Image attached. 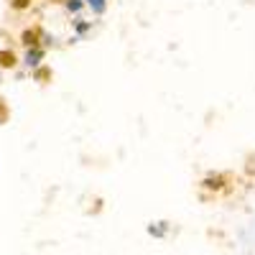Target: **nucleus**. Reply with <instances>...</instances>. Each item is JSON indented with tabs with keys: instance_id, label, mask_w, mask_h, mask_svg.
I'll return each instance as SVG.
<instances>
[{
	"instance_id": "nucleus-9",
	"label": "nucleus",
	"mask_w": 255,
	"mask_h": 255,
	"mask_svg": "<svg viewBox=\"0 0 255 255\" xmlns=\"http://www.w3.org/2000/svg\"><path fill=\"white\" fill-rule=\"evenodd\" d=\"M84 5L92 8L95 15H102L105 10H108V0H84Z\"/></svg>"
},
{
	"instance_id": "nucleus-8",
	"label": "nucleus",
	"mask_w": 255,
	"mask_h": 255,
	"mask_svg": "<svg viewBox=\"0 0 255 255\" xmlns=\"http://www.w3.org/2000/svg\"><path fill=\"white\" fill-rule=\"evenodd\" d=\"M61 3H64V8H67V13H72V15H79L84 8H87L84 0H61Z\"/></svg>"
},
{
	"instance_id": "nucleus-6",
	"label": "nucleus",
	"mask_w": 255,
	"mask_h": 255,
	"mask_svg": "<svg viewBox=\"0 0 255 255\" xmlns=\"http://www.w3.org/2000/svg\"><path fill=\"white\" fill-rule=\"evenodd\" d=\"M18 67V56L13 49H0V69H15Z\"/></svg>"
},
{
	"instance_id": "nucleus-11",
	"label": "nucleus",
	"mask_w": 255,
	"mask_h": 255,
	"mask_svg": "<svg viewBox=\"0 0 255 255\" xmlns=\"http://www.w3.org/2000/svg\"><path fill=\"white\" fill-rule=\"evenodd\" d=\"M10 120V105L5 102V97H0V125H5Z\"/></svg>"
},
{
	"instance_id": "nucleus-2",
	"label": "nucleus",
	"mask_w": 255,
	"mask_h": 255,
	"mask_svg": "<svg viewBox=\"0 0 255 255\" xmlns=\"http://www.w3.org/2000/svg\"><path fill=\"white\" fill-rule=\"evenodd\" d=\"M41 38H44V28L41 26H28V28L20 31V46H26V49L41 46Z\"/></svg>"
},
{
	"instance_id": "nucleus-5",
	"label": "nucleus",
	"mask_w": 255,
	"mask_h": 255,
	"mask_svg": "<svg viewBox=\"0 0 255 255\" xmlns=\"http://www.w3.org/2000/svg\"><path fill=\"white\" fill-rule=\"evenodd\" d=\"M31 77H33V82H38V84H49V82L54 79V72L46 67V64H38L36 69H31Z\"/></svg>"
},
{
	"instance_id": "nucleus-7",
	"label": "nucleus",
	"mask_w": 255,
	"mask_h": 255,
	"mask_svg": "<svg viewBox=\"0 0 255 255\" xmlns=\"http://www.w3.org/2000/svg\"><path fill=\"white\" fill-rule=\"evenodd\" d=\"M90 31H92V20H84V18L77 15V20H74V33H77V38L87 36Z\"/></svg>"
},
{
	"instance_id": "nucleus-10",
	"label": "nucleus",
	"mask_w": 255,
	"mask_h": 255,
	"mask_svg": "<svg viewBox=\"0 0 255 255\" xmlns=\"http://www.w3.org/2000/svg\"><path fill=\"white\" fill-rule=\"evenodd\" d=\"M33 3H36V0H8V5H10L15 13H23V10H28Z\"/></svg>"
},
{
	"instance_id": "nucleus-3",
	"label": "nucleus",
	"mask_w": 255,
	"mask_h": 255,
	"mask_svg": "<svg viewBox=\"0 0 255 255\" xmlns=\"http://www.w3.org/2000/svg\"><path fill=\"white\" fill-rule=\"evenodd\" d=\"M44 56H46V49L44 46H31V49H26L23 64H26L28 69H36L38 64H44Z\"/></svg>"
},
{
	"instance_id": "nucleus-12",
	"label": "nucleus",
	"mask_w": 255,
	"mask_h": 255,
	"mask_svg": "<svg viewBox=\"0 0 255 255\" xmlns=\"http://www.w3.org/2000/svg\"><path fill=\"white\" fill-rule=\"evenodd\" d=\"M59 3H61V0H59Z\"/></svg>"
},
{
	"instance_id": "nucleus-1",
	"label": "nucleus",
	"mask_w": 255,
	"mask_h": 255,
	"mask_svg": "<svg viewBox=\"0 0 255 255\" xmlns=\"http://www.w3.org/2000/svg\"><path fill=\"white\" fill-rule=\"evenodd\" d=\"M227 184H230V176L222 174V171H209V174L199 181V186H202L204 191H215V194H217V191H222Z\"/></svg>"
},
{
	"instance_id": "nucleus-4",
	"label": "nucleus",
	"mask_w": 255,
	"mask_h": 255,
	"mask_svg": "<svg viewBox=\"0 0 255 255\" xmlns=\"http://www.w3.org/2000/svg\"><path fill=\"white\" fill-rule=\"evenodd\" d=\"M145 232L151 238H156V240H166L168 238V232H171V222H166V220H158V222H151L145 227Z\"/></svg>"
}]
</instances>
